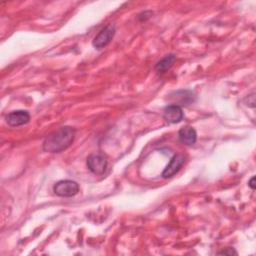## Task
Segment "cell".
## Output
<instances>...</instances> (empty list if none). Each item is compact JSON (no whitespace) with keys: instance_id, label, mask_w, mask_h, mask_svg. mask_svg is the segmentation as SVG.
I'll list each match as a JSON object with an SVG mask.
<instances>
[{"instance_id":"277c9868","label":"cell","mask_w":256,"mask_h":256,"mask_svg":"<svg viewBox=\"0 0 256 256\" xmlns=\"http://www.w3.org/2000/svg\"><path fill=\"white\" fill-rule=\"evenodd\" d=\"M115 26L112 24H109L107 26H105L103 29L100 30V32L94 37L93 39V46L96 49H101L104 48L106 45H108L111 40L113 39L114 35H115Z\"/></svg>"},{"instance_id":"9c48e42d","label":"cell","mask_w":256,"mask_h":256,"mask_svg":"<svg viewBox=\"0 0 256 256\" xmlns=\"http://www.w3.org/2000/svg\"><path fill=\"white\" fill-rule=\"evenodd\" d=\"M175 60H176V55L175 54L166 55L160 61H158L157 64L155 65L156 72L159 73V74L165 73L167 70H169L171 68V66L173 65Z\"/></svg>"},{"instance_id":"5b68a950","label":"cell","mask_w":256,"mask_h":256,"mask_svg":"<svg viewBox=\"0 0 256 256\" xmlns=\"http://www.w3.org/2000/svg\"><path fill=\"white\" fill-rule=\"evenodd\" d=\"M185 162V156L182 154H176L174 155L168 165L165 167V169L162 172L163 178H170L174 176L182 167V165Z\"/></svg>"},{"instance_id":"3957f363","label":"cell","mask_w":256,"mask_h":256,"mask_svg":"<svg viewBox=\"0 0 256 256\" xmlns=\"http://www.w3.org/2000/svg\"><path fill=\"white\" fill-rule=\"evenodd\" d=\"M108 162L104 154L102 153H94L88 156L87 158V167L88 169L96 174L101 175L106 171Z\"/></svg>"},{"instance_id":"ba28073f","label":"cell","mask_w":256,"mask_h":256,"mask_svg":"<svg viewBox=\"0 0 256 256\" xmlns=\"http://www.w3.org/2000/svg\"><path fill=\"white\" fill-rule=\"evenodd\" d=\"M178 137L181 143L185 145H193L197 140V133L194 128L190 126H185L179 130Z\"/></svg>"},{"instance_id":"52a82bcc","label":"cell","mask_w":256,"mask_h":256,"mask_svg":"<svg viewBox=\"0 0 256 256\" xmlns=\"http://www.w3.org/2000/svg\"><path fill=\"white\" fill-rule=\"evenodd\" d=\"M183 111L179 105L171 104L165 107L163 112V118L168 123H179L183 119Z\"/></svg>"},{"instance_id":"8992f818","label":"cell","mask_w":256,"mask_h":256,"mask_svg":"<svg viewBox=\"0 0 256 256\" xmlns=\"http://www.w3.org/2000/svg\"><path fill=\"white\" fill-rule=\"evenodd\" d=\"M30 121V114L25 110H16L6 116V122L11 127H17L27 124Z\"/></svg>"},{"instance_id":"30bf717a","label":"cell","mask_w":256,"mask_h":256,"mask_svg":"<svg viewBox=\"0 0 256 256\" xmlns=\"http://www.w3.org/2000/svg\"><path fill=\"white\" fill-rule=\"evenodd\" d=\"M218 254H228V255H232V254H237L236 251H234L232 248H228L226 250H223L221 252H219Z\"/></svg>"},{"instance_id":"8fae6325","label":"cell","mask_w":256,"mask_h":256,"mask_svg":"<svg viewBox=\"0 0 256 256\" xmlns=\"http://www.w3.org/2000/svg\"><path fill=\"white\" fill-rule=\"evenodd\" d=\"M254 182H255V177L253 176V177L250 179L249 183H248V185L250 186V188H251V189H253V190L255 189V183H254Z\"/></svg>"},{"instance_id":"6da1fadb","label":"cell","mask_w":256,"mask_h":256,"mask_svg":"<svg viewBox=\"0 0 256 256\" xmlns=\"http://www.w3.org/2000/svg\"><path fill=\"white\" fill-rule=\"evenodd\" d=\"M75 129L64 126L50 133L43 141V150L49 153H59L67 149L75 138Z\"/></svg>"},{"instance_id":"7a4b0ae2","label":"cell","mask_w":256,"mask_h":256,"mask_svg":"<svg viewBox=\"0 0 256 256\" xmlns=\"http://www.w3.org/2000/svg\"><path fill=\"white\" fill-rule=\"evenodd\" d=\"M53 192L59 197H72L79 192V185L73 180H60L54 184Z\"/></svg>"}]
</instances>
